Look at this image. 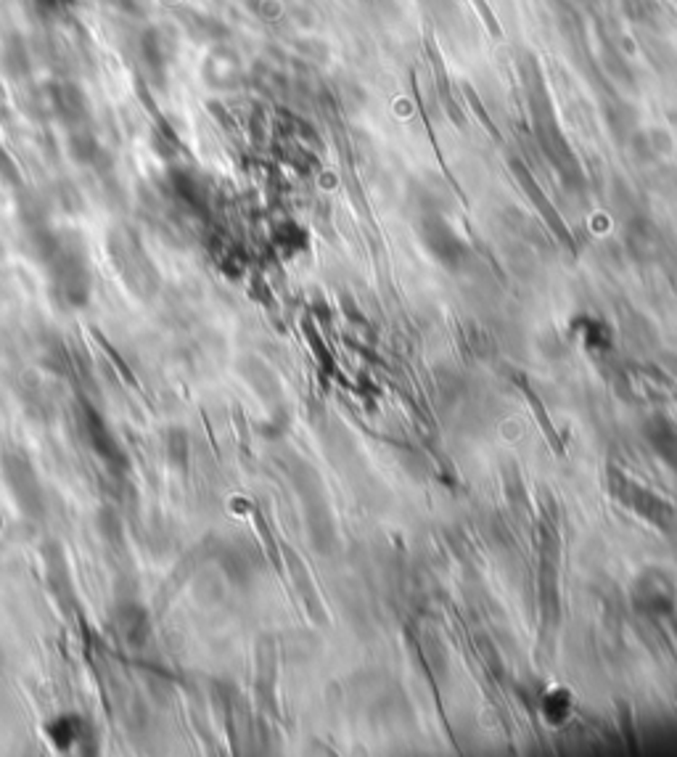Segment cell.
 <instances>
[{
	"instance_id": "cell-7",
	"label": "cell",
	"mask_w": 677,
	"mask_h": 757,
	"mask_svg": "<svg viewBox=\"0 0 677 757\" xmlns=\"http://www.w3.org/2000/svg\"><path fill=\"white\" fill-rule=\"evenodd\" d=\"M34 5L45 16H64L67 14V0H34Z\"/></svg>"
},
{
	"instance_id": "cell-3",
	"label": "cell",
	"mask_w": 677,
	"mask_h": 757,
	"mask_svg": "<svg viewBox=\"0 0 677 757\" xmlns=\"http://www.w3.org/2000/svg\"><path fill=\"white\" fill-rule=\"evenodd\" d=\"M114 625H117V633L125 638V644L130 647H143L148 633H151V625H148V615L138 607V604H125L117 615H114Z\"/></svg>"
},
{
	"instance_id": "cell-5",
	"label": "cell",
	"mask_w": 677,
	"mask_h": 757,
	"mask_svg": "<svg viewBox=\"0 0 677 757\" xmlns=\"http://www.w3.org/2000/svg\"><path fill=\"white\" fill-rule=\"evenodd\" d=\"M48 103L53 106V111L59 117H64L69 122H80L85 114V96L74 88V85H56L51 91Z\"/></svg>"
},
{
	"instance_id": "cell-4",
	"label": "cell",
	"mask_w": 677,
	"mask_h": 757,
	"mask_svg": "<svg viewBox=\"0 0 677 757\" xmlns=\"http://www.w3.org/2000/svg\"><path fill=\"white\" fill-rule=\"evenodd\" d=\"M45 731H48L53 747L62 750V752H69L72 747H80L85 742V723L80 721V718H74V715L56 718Z\"/></svg>"
},
{
	"instance_id": "cell-2",
	"label": "cell",
	"mask_w": 677,
	"mask_h": 757,
	"mask_svg": "<svg viewBox=\"0 0 677 757\" xmlns=\"http://www.w3.org/2000/svg\"><path fill=\"white\" fill-rule=\"evenodd\" d=\"M82 435H85L88 446L93 447L109 466H114V469L128 466V458H125L122 447L117 443V437L109 432V426H106V421H103L101 416L93 408H88V406L82 408Z\"/></svg>"
},
{
	"instance_id": "cell-1",
	"label": "cell",
	"mask_w": 677,
	"mask_h": 757,
	"mask_svg": "<svg viewBox=\"0 0 677 757\" xmlns=\"http://www.w3.org/2000/svg\"><path fill=\"white\" fill-rule=\"evenodd\" d=\"M111 254H114V263H117L119 273L125 278V283H130L140 294H146V292L151 294V289L157 286L154 265H151L148 257L140 252V244H138L130 234L114 236V241H111Z\"/></svg>"
},
{
	"instance_id": "cell-6",
	"label": "cell",
	"mask_w": 677,
	"mask_h": 757,
	"mask_svg": "<svg viewBox=\"0 0 677 757\" xmlns=\"http://www.w3.org/2000/svg\"><path fill=\"white\" fill-rule=\"evenodd\" d=\"M5 67H8V72L11 74H24L27 72V67H30V62H27V51H24V43L22 40H11L8 45H5Z\"/></svg>"
}]
</instances>
